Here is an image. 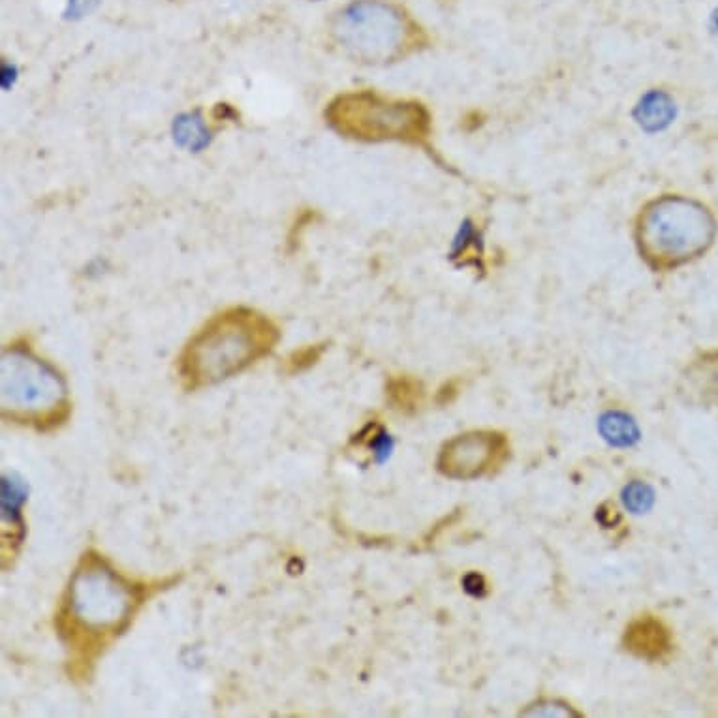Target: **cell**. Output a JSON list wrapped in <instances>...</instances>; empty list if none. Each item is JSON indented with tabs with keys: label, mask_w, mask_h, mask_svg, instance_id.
<instances>
[{
	"label": "cell",
	"mask_w": 718,
	"mask_h": 718,
	"mask_svg": "<svg viewBox=\"0 0 718 718\" xmlns=\"http://www.w3.org/2000/svg\"><path fill=\"white\" fill-rule=\"evenodd\" d=\"M717 236L711 207L685 194L648 199L632 225L635 252L653 273H672L706 257Z\"/></svg>",
	"instance_id": "1"
},
{
	"label": "cell",
	"mask_w": 718,
	"mask_h": 718,
	"mask_svg": "<svg viewBox=\"0 0 718 718\" xmlns=\"http://www.w3.org/2000/svg\"><path fill=\"white\" fill-rule=\"evenodd\" d=\"M279 327L252 308H228L194 335L180 358L188 390L217 384L268 356L279 342Z\"/></svg>",
	"instance_id": "2"
},
{
	"label": "cell",
	"mask_w": 718,
	"mask_h": 718,
	"mask_svg": "<svg viewBox=\"0 0 718 718\" xmlns=\"http://www.w3.org/2000/svg\"><path fill=\"white\" fill-rule=\"evenodd\" d=\"M143 598L140 585L124 579L104 558L89 553L72 577L68 597L58 613V630L70 649H79L89 634L84 649V654H89L90 649L102 648L129 624Z\"/></svg>",
	"instance_id": "3"
},
{
	"label": "cell",
	"mask_w": 718,
	"mask_h": 718,
	"mask_svg": "<svg viewBox=\"0 0 718 718\" xmlns=\"http://www.w3.org/2000/svg\"><path fill=\"white\" fill-rule=\"evenodd\" d=\"M329 36L361 65H392L431 45L422 23L398 0H350L331 18Z\"/></svg>",
	"instance_id": "4"
},
{
	"label": "cell",
	"mask_w": 718,
	"mask_h": 718,
	"mask_svg": "<svg viewBox=\"0 0 718 718\" xmlns=\"http://www.w3.org/2000/svg\"><path fill=\"white\" fill-rule=\"evenodd\" d=\"M326 122L337 134L363 143L395 142L422 148L444 161L431 148L433 116L416 98L390 97L372 89L340 93L327 104Z\"/></svg>",
	"instance_id": "5"
},
{
	"label": "cell",
	"mask_w": 718,
	"mask_h": 718,
	"mask_svg": "<svg viewBox=\"0 0 718 718\" xmlns=\"http://www.w3.org/2000/svg\"><path fill=\"white\" fill-rule=\"evenodd\" d=\"M65 384L53 367L25 348H12L2 359V403L4 412L20 424L39 429L55 427L68 416Z\"/></svg>",
	"instance_id": "6"
},
{
	"label": "cell",
	"mask_w": 718,
	"mask_h": 718,
	"mask_svg": "<svg viewBox=\"0 0 718 718\" xmlns=\"http://www.w3.org/2000/svg\"><path fill=\"white\" fill-rule=\"evenodd\" d=\"M510 457L507 435L499 431H468L444 444L436 467L452 480H476L494 475Z\"/></svg>",
	"instance_id": "7"
},
{
	"label": "cell",
	"mask_w": 718,
	"mask_h": 718,
	"mask_svg": "<svg viewBox=\"0 0 718 718\" xmlns=\"http://www.w3.org/2000/svg\"><path fill=\"white\" fill-rule=\"evenodd\" d=\"M622 645L638 659L649 662L664 661L674 649V638L666 624L654 616H640L630 622Z\"/></svg>",
	"instance_id": "8"
},
{
	"label": "cell",
	"mask_w": 718,
	"mask_h": 718,
	"mask_svg": "<svg viewBox=\"0 0 718 718\" xmlns=\"http://www.w3.org/2000/svg\"><path fill=\"white\" fill-rule=\"evenodd\" d=\"M686 395L704 403H718V350L701 353L683 374Z\"/></svg>",
	"instance_id": "9"
},
{
	"label": "cell",
	"mask_w": 718,
	"mask_h": 718,
	"mask_svg": "<svg viewBox=\"0 0 718 718\" xmlns=\"http://www.w3.org/2000/svg\"><path fill=\"white\" fill-rule=\"evenodd\" d=\"M449 260L463 270H475L476 273H486V244L483 233L476 226L472 218H467L461 228L457 231L456 239L452 243Z\"/></svg>",
	"instance_id": "10"
},
{
	"label": "cell",
	"mask_w": 718,
	"mask_h": 718,
	"mask_svg": "<svg viewBox=\"0 0 718 718\" xmlns=\"http://www.w3.org/2000/svg\"><path fill=\"white\" fill-rule=\"evenodd\" d=\"M675 104L662 90H649L635 106L634 117L638 124L648 132H656L667 127L674 119Z\"/></svg>",
	"instance_id": "11"
},
{
	"label": "cell",
	"mask_w": 718,
	"mask_h": 718,
	"mask_svg": "<svg viewBox=\"0 0 718 718\" xmlns=\"http://www.w3.org/2000/svg\"><path fill=\"white\" fill-rule=\"evenodd\" d=\"M598 429L602 433L603 438L617 448H629L640 438L638 425L624 412H606L598 422Z\"/></svg>",
	"instance_id": "12"
},
{
	"label": "cell",
	"mask_w": 718,
	"mask_h": 718,
	"mask_svg": "<svg viewBox=\"0 0 718 718\" xmlns=\"http://www.w3.org/2000/svg\"><path fill=\"white\" fill-rule=\"evenodd\" d=\"M622 502L632 513L649 512L654 502L653 489L642 481H632L622 491Z\"/></svg>",
	"instance_id": "13"
},
{
	"label": "cell",
	"mask_w": 718,
	"mask_h": 718,
	"mask_svg": "<svg viewBox=\"0 0 718 718\" xmlns=\"http://www.w3.org/2000/svg\"><path fill=\"white\" fill-rule=\"evenodd\" d=\"M390 393L399 409H414V404L422 401V384L416 380L399 379L392 382Z\"/></svg>",
	"instance_id": "14"
},
{
	"label": "cell",
	"mask_w": 718,
	"mask_h": 718,
	"mask_svg": "<svg viewBox=\"0 0 718 718\" xmlns=\"http://www.w3.org/2000/svg\"><path fill=\"white\" fill-rule=\"evenodd\" d=\"M463 585H465V590H467L468 595H472L476 598L486 597V592H488L486 579H483L481 574H476V572H470L468 576H465Z\"/></svg>",
	"instance_id": "15"
},
{
	"label": "cell",
	"mask_w": 718,
	"mask_h": 718,
	"mask_svg": "<svg viewBox=\"0 0 718 718\" xmlns=\"http://www.w3.org/2000/svg\"><path fill=\"white\" fill-rule=\"evenodd\" d=\"M717 25H718V13H717Z\"/></svg>",
	"instance_id": "16"
}]
</instances>
